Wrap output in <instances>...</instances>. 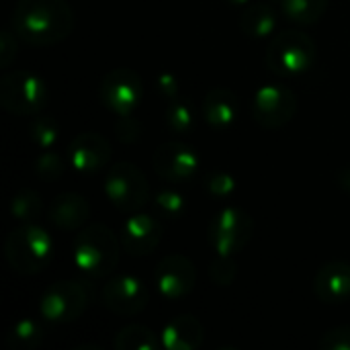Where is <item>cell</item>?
Segmentation results:
<instances>
[{"label":"cell","mask_w":350,"mask_h":350,"mask_svg":"<svg viewBox=\"0 0 350 350\" xmlns=\"http://www.w3.org/2000/svg\"><path fill=\"white\" fill-rule=\"evenodd\" d=\"M100 299L111 314L127 318V316H137L146 310L150 293L137 277L119 275L103 287Z\"/></svg>","instance_id":"obj_12"},{"label":"cell","mask_w":350,"mask_h":350,"mask_svg":"<svg viewBox=\"0 0 350 350\" xmlns=\"http://www.w3.org/2000/svg\"><path fill=\"white\" fill-rule=\"evenodd\" d=\"M254 234V219L250 213L238 207H226L217 211L209 224V242L217 254L242 252Z\"/></svg>","instance_id":"obj_7"},{"label":"cell","mask_w":350,"mask_h":350,"mask_svg":"<svg viewBox=\"0 0 350 350\" xmlns=\"http://www.w3.org/2000/svg\"><path fill=\"white\" fill-rule=\"evenodd\" d=\"M185 207H187L185 197L178 191H172V189L160 191L156 195V199H154V209L162 219H176L178 215H183Z\"/></svg>","instance_id":"obj_28"},{"label":"cell","mask_w":350,"mask_h":350,"mask_svg":"<svg viewBox=\"0 0 350 350\" xmlns=\"http://www.w3.org/2000/svg\"><path fill=\"white\" fill-rule=\"evenodd\" d=\"M226 4H230V6H236V8H244V6H248L252 0H224Z\"/></svg>","instance_id":"obj_36"},{"label":"cell","mask_w":350,"mask_h":350,"mask_svg":"<svg viewBox=\"0 0 350 350\" xmlns=\"http://www.w3.org/2000/svg\"><path fill=\"white\" fill-rule=\"evenodd\" d=\"M330 0H279L281 12L297 25H314L328 10Z\"/></svg>","instance_id":"obj_23"},{"label":"cell","mask_w":350,"mask_h":350,"mask_svg":"<svg viewBox=\"0 0 350 350\" xmlns=\"http://www.w3.org/2000/svg\"><path fill=\"white\" fill-rule=\"evenodd\" d=\"M29 135L39 150H51L59 137V125L53 117H37L29 125Z\"/></svg>","instance_id":"obj_27"},{"label":"cell","mask_w":350,"mask_h":350,"mask_svg":"<svg viewBox=\"0 0 350 350\" xmlns=\"http://www.w3.org/2000/svg\"><path fill=\"white\" fill-rule=\"evenodd\" d=\"M252 117L265 129L285 127L297 113V94L283 84H267L252 98Z\"/></svg>","instance_id":"obj_10"},{"label":"cell","mask_w":350,"mask_h":350,"mask_svg":"<svg viewBox=\"0 0 350 350\" xmlns=\"http://www.w3.org/2000/svg\"><path fill=\"white\" fill-rule=\"evenodd\" d=\"M154 283L162 297L174 301L193 291L197 283V269L185 254H168L156 265Z\"/></svg>","instance_id":"obj_11"},{"label":"cell","mask_w":350,"mask_h":350,"mask_svg":"<svg viewBox=\"0 0 350 350\" xmlns=\"http://www.w3.org/2000/svg\"><path fill=\"white\" fill-rule=\"evenodd\" d=\"M322 350H350V326H338L322 334L320 338Z\"/></svg>","instance_id":"obj_30"},{"label":"cell","mask_w":350,"mask_h":350,"mask_svg":"<svg viewBox=\"0 0 350 350\" xmlns=\"http://www.w3.org/2000/svg\"><path fill=\"white\" fill-rule=\"evenodd\" d=\"M152 164L160 178L168 183H183L197 172L199 156L187 144L178 139H170L156 148L152 156Z\"/></svg>","instance_id":"obj_13"},{"label":"cell","mask_w":350,"mask_h":350,"mask_svg":"<svg viewBox=\"0 0 350 350\" xmlns=\"http://www.w3.org/2000/svg\"><path fill=\"white\" fill-rule=\"evenodd\" d=\"M43 338H45V332L39 326V322L31 318H23L10 326V330L4 336V342L8 350H37L41 347Z\"/></svg>","instance_id":"obj_21"},{"label":"cell","mask_w":350,"mask_h":350,"mask_svg":"<svg viewBox=\"0 0 350 350\" xmlns=\"http://www.w3.org/2000/svg\"><path fill=\"white\" fill-rule=\"evenodd\" d=\"M240 27L252 39H267L277 31V8L271 2H250L244 6Z\"/></svg>","instance_id":"obj_20"},{"label":"cell","mask_w":350,"mask_h":350,"mask_svg":"<svg viewBox=\"0 0 350 350\" xmlns=\"http://www.w3.org/2000/svg\"><path fill=\"white\" fill-rule=\"evenodd\" d=\"M113 347L117 350H158L162 347V336L146 326L131 324L117 332Z\"/></svg>","instance_id":"obj_22"},{"label":"cell","mask_w":350,"mask_h":350,"mask_svg":"<svg viewBox=\"0 0 350 350\" xmlns=\"http://www.w3.org/2000/svg\"><path fill=\"white\" fill-rule=\"evenodd\" d=\"M156 90H158L162 96H166L168 100L176 98L178 92H180V80H178V76L172 74V72H162V74H158V76H156Z\"/></svg>","instance_id":"obj_34"},{"label":"cell","mask_w":350,"mask_h":350,"mask_svg":"<svg viewBox=\"0 0 350 350\" xmlns=\"http://www.w3.org/2000/svg\"><path fill=\"white\" fill-rule=\"evenodd\" d=\"M105 195L123 213H137L150 199L146 174L131 162H117L105 176Z\"/></svg>","instance_id":"obj_6"},{"label":"cell","mask_w":350,"mask_h":350,"mask_svg":"<svg viewBox=\"0 0 350 350\" xmlns=\"http://www.w3.org/2000/svg\"><path fill=\"white\" fill-rule=\"evenodd\" d=\"M18 35L12 29H4L0 33V68H8L12 64V59L16 57L18 51Z\"/></svg>","instance_id":"obj_32"},{"label":"cell","mask_w":350,"mask_h":350,"mask_svg":"<svg viewBox=\"0 0 350 350\" xmlns=\"http://www.w3.org/2000/svg\"><path fill=\"white\" fill-rule=\"evenodd\" d=\"M66 158L72 170L82 174H94L103 170L111 160V144L107 137L94 131L76 135L66 150Z\"/></svg>","instance_id":"obj_14"},{"label":"cell","mask_w":350,"mask_h":350,"mask_svg":"<svg viewBox=\"0 0 350 350\" xmlns=\"http://www.w3.org/2000/svg\"><path fill=\"white\" fill-rule=\"evenodd\" d=\"M41 209H43V199L39 197V193H35L31 189L18 191L10 201V215L21 224L35 221L39 217Z\"/></svg>","instance_id":"obj_25"},{"label":"cell","mask_w":350,"mask_h":350,"mask_svg":"<svg viewBox=\"0 0 350 350\" xmlns=\"http://www.w3.org/2000/svg\"><path fill=\"white\" fill-rule=\"evenodd\" d=\"M121 248L113 230L103 224H88L74 240V265L92 279L107 277L117 269Z\"/></svg>","instance_id":"obj_2"},{"label":"cell","mask_w":350,"mask_h":350,"mask_svg":"<svg viewBox=\"0 0 350 350\" xmlns=\"http://www.w3.org/2000/svg\"><path fill=\"white\" fill-rule=\"evenodd\" d=\"M47 100V82L35 72L14 70L0 78V107L12 115H37L45 109Z\"/></svg>","instance_id":"obj_5"},{"label":"cell","mask_w":350,"mask_h":350,"mask_svg":"<svg viewBox=\"0 0 350 350\" xmlns=\"http://www.w3.org/2000/svg\"><path fill=\"white\" fill-rule=\"evenodd\" d=\"M90 304V291L78 281L53 283L39 301V314L51 324H68L78 320Z\"/></svg>","instance_id":"obj_8"},{"label":"cell","mask_w":350,"mask_h":350,"mask_svg":"<svg viewBox=\"0 0 350 350\" xmlns=\"http://www.w3.org/2000/svg\"><path fill=\"white\" fill-rule=\"evenodd\" d=\"M113 131H115V135H117L119 142H123V144H133V142H137V137H139V133H142V125L137 123V119H133V117H129V115H121V117L115 121Z\"/></svg>","instance_id":"obj_31"},{"label":"cell","mask_w":350,"mask_h":350,"mask_svg":"<svg viewBox=\"0 0 350 350\" xmlns=\"http://www.w3.org/2000/svg\"><path fill=\"white\" fill-rule=\"evenodd\" d=\"M66 166H70L68 158H64L55 150H43L35 158V174L45 183H53V180L62 178Z\"/></svg>","instance_id":"obj_26"},{"label":"cell","mask_w":350,"mask_h":350,"mask_svg":"<svg viewBox=\"0 0 350 350\" xmlns=\"http://www.w3.org/2000/svg\"><path fill=\"white\" fill-rule=\"evenodd\" d=\"M209 277L217 287H230L234 285L238 277V265L232 254H217V258L211 262Z\"/></svg>","instance_id":"obj_29"},{"label":"cell","mask_w":350,"mask_h":350,"mask_svg":"<svg viewBox=\"0 0 350 350\" xmlns=\"http://www.w3.org/2000/svg\"><path fill=\"white\" fill-rule=\"evenodd\" d=\"M98 96L100 103L117 117L131 115L144 98V82L135 70L117 68L103 76Z\"/></svg>","instance_id":"obj_9"},{"label":"cell","mask_w":350,"mask_h":350,"mask_svg":"<svg viewBox=\"0 0 350 350\" xmlns=\"http://www.w3.org/2000/svg\"><path fill=\"white\" fill-rule=\"evenodd\" d=\"M314 39L297 29H285L275 33L265 53L269 70H273L279 76H299L314 66Z\"/></svg>","instance_id":"obj_4"},{"label":"cell","mask_w":350,"mask_h":350,"mask_svg":"<svg viewBox=\"0 0 350 350\" xmlns=\"http://www.w3.org/2000/svg\"><path fill=\"white\" fill-rule=\"evenodd\" d=\"M195 107L185 100V98H172L164 111V123L168 127L170 133L174 135H187L189 131H193L195 127Z\"/></svg>","instance_id":"obj_24"},{"label":"cell","mask_w":350,"mask_h":350,"mask_svg":"<svg viewBox=\"0 0 350 350\" xmlns=\"http://www.w3.org/2000/svg\"><path fill=\"white\" fill-rule=\"evenodd\" d=\"M336 180H338V187H340V189H345L347 193H350V166L342 168V170L338 172Z\"/></svg>","instance_id":"obj_35"},{"label":"cell","mask_w":350,"mask_h":350,"mask_svg":"<svg viewBox=\"0 0 350 350\" xmlns=\"http://www.w3.org/2000/svg\"><path fill=\"white\" fill-rule=\"evenodd\" d=\"M4 256L10 269L18 275H39L51 262L53 242L41 226L27 221L6 236Z\"/></svg>","instance_id":"obj_3"},{"label":"cell","mask_w":350,"mask_h":350,"mask_svg":"<svg viewBox=\"0 0 350 350\" xmlns=\"http://www.w3.org/2000/svg\"><path fill=\"white\" fill-rule=\"evenodd\" d=\"M10 29L33 47H49L68 39L74 12L66 0H18L10 14Z\"/></svg>","instance_id":"obj_1"},{"label":"cell","mask_w":350,"mask_h":350,"mask_svg":"<svg viewBox=\"0 0 350 350\" xmlns=\"http://www.w3.org/2000/svg\"><path fill=\"white\" fill-rule=\"evenodd\" d=\"M314 291L324 304H345L350 299V265L345 260H332L324 265L314 279Z\"/></svg>","instance_id":"obj_16"},{"label":"cell","mask_w":350,"mask_h":350,"mask_svg":"<svg viewBox=\"0 0 350 350\" xmlns=\"http://www.w3.org/2000/svg\"><path fill=\"white\" fill-rule=\"evenodd\" d=\"M90 219V203L78 193H62L49 205V221L59 230H82Z\"/></svg>","instance_id":"obj_17"},{"label":"cell","mask_w":350,"mask_h":350,"mask_svg":"<svg viewBox=\"0 0 350 350\" xmlns=\"http://www.w3.org/2000/svg\"><path fill=\"white\" fill-rule=\"evenodd\" d=\"M203 119L215 129H226L236 123L240 115V98L228 88H211L201 105Z\"/></svg>","instance_id":"obj_19"},{"label":"cell","mask_w":350,"mask_h":350,"mask_svg":"<svg viewBox=\"0 0 350 350\" xmlns=\"http://www.w3.org/2000/svg\"><path fill=\"white\" fill-rule=\"evenodd\" d=\"M207 191H209L213 197H217V199H226V197L234 195V191H236V180H234V176H230L228 172H215V174H211L209 180H207Z\"/></svg>","instance_id":"obj_33"},{"label":"cell","mask_w":350,"mask_h":350,"mask_svg":"<svg viewBox=\"0 0 350 350\" xmlns=\"http://www.w3.org/2000/svg\"><path fill=\"white\" fill-rule=\"evenodd\" d=\"M164 226L158 217L148 213H133L121 230V246L131 256L152 254L162 242Z\"/></svg>","instance_id":"obj_15"},{"label":"cell","mask_w":350,"mask_h":350,"mask_svg":"<svg viewBox=\"0 0 350 350\" xmlns=\"http://www.w3.org/2000/svg\"><path fill=\"white\" fill-rule=\"evenodd\" d=\"M205 342V328L195 316H176L162 330V347L168 350H199Z\"/></svg>","instance_id":"obj_18"}]
</instances>
